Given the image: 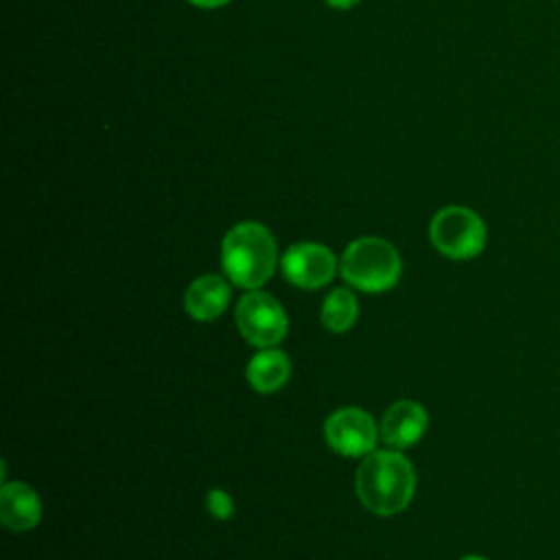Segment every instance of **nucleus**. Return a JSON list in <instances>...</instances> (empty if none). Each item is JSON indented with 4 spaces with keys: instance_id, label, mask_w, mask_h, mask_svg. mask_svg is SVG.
I'll use <instances>...</instances> for the list:
<instances>
[{
    "instance_id": "14",
    "label": "nucleus",
    "mask_w": 560,
    "mask_h": 560,
    "mask_svg": "<svg viewBox=\"0 0 560 560\" xmlns=\"http://www.w3.org/2000/svg\"><path fill=\"white\" fill-rule=\"evenodd\" d=\"M190 4L195 7H203V9H214V7H221V4H228L230 0H188Z\"/></svg>"
},
{
    "instance_id": "11",
    "label": "nucleus",
    "mask_w": 560,
    "mask_h": 560,
    "mask_svg": "<svg viewBox=\"0 0 560 560\" xmlns=\"http://www.w3.org/2000/svg\"><path fill=\"white\" fill-rule=\"evenodd\" d=\"M247 381L249 385L260 392V394H271L280 389L289 374H291V363L289 357L282 350L276 348H262L256 352L249 363H247Z\"/></svg>"
},
{
    "instance_id": "7",
    "label": "nucleus",
    "mask_w": 560,
    "mask_h": 560,
    "mask_svg": "<svg viewBox=\"0 0 560 560\" xmlns=\"http://www.w3.org/2000/svg\"><path fill=\"white\" fill-rule=\"evenodd\" d=\"M284 278L300 289H319L328 284L337 271L332 252L319 243H298L282 254Z\"/></svg>"
},
{
    "instance_id": "16",
    "label": "nucleus",
    "mask_w": 560,
    "mask_h": 560,
    "mask_svg": "<svg viewBox=\"0 0 560 560\" xmlns=\"http://www.w3.org/2000/svg\"><path fill=\"white\" fill-rule=\"evenodd\" d=\"M462 560H486V558H481V556H464Z\"/></svg>"
},
{
    "instance_id": "12",
    "label": "nucleus",
    "mask_w": 560,
    "mask_h": 560,
    "mask_svg": "<svg viewBox=\"0 0 560 560\" xmlns=\"http://www.w3.org/2000/svg\"><path fill=\"white\" fill-rule=\"evenodd\" d=\"M357 298L350 289H332L322 304V324L332 332H346L357 322Z\"/></svg>"
},
{
    "instance_id": "10",
    "label": "nucleus",
    "mask_w": 560,
    "mask_h": 560,
    "mask_svg": "<svg viewBox=\"0 0 560 560\" xmlns=\"http://www.w3.org/2000/svg\"><path fill=\"white\" fill-rule=\"evenodd\" d=\"M230 302V287L221 276L208 273L192 280L184 293L186 313L199 322L219 317Z\"/></svg>"
},
{
    "instance_id": "8",
    "label": "nucleus",
    "mask_w": 560,
    "mask_h": 560,
    "mask_svg": "<svg viewBox=\"0 0 560 560\" xmlns=\"http://www.w3.org/2000/svg\"><path fill=\"white\" fill-rule=\"evenodd\" d=\"M427 424H429V418L420 402L398 400L385 411L378 433L387 446L400 451V448L413 446L424 435Z\"/></svg>"
},
{
    "instance_id": "2",
    "label": "nucleus",
    "mask_w": 560,
    "mask_h": 560,
    "mask_svg": "<svg viewBox=\"0 0 560 560\" xmlns=\"http://www.w3.org/2000/svg\"><path fill=\"white\" fill-rule=\"evenodd\" d=\"M276 241L262 223L243 221L223 236L221 265L234 284L243 289L262 287L276 271Z\"/></svg>"
},
{
    "instance_id": "9",
    "label": "nucleus",
    "mask_w": 560,
    "mask_h": 560,
    "mask_svg": "<svg viewBox=\"0 0 560 560\" xmlns=\"http://www.w3.org/2000/svg\"><path fill=\"white\" fill-rule=\"evenodd\" d=\"M42 518L39 494L24 481H9L0 490V521L11 532H28Z\"/></svg>"
},
{
    "instance_id": "1",
    "label": "nucleus",
    "mask_w": 560,
    "mask_h": 560,
    "mask_svg": "<svg viewBox=\"0 0 560 560\" xmlns=\"http://www.w3.org/2000/svg\"><path fill=\"white\" fill-rule=\"evenodd\" d=\"M413 490V466L398 451H372L359 464L357 494L361 503L378 516L402 512L409 505Z\"/></svg>"
},
{
    "instance_id": "5",
    "label": "nucleus",
    "mask_w": 560,
    "mask_h": 560,
    "mask_svg": "<svg viewBox=\"0 0 560 560\" xmlns=\"http://www.w3.org/2000/svg\"><path fill=\"white\" fill-rule=\"evenodd\" d=\"M236 326L241 335L258 348H273L287 335V313L276 298L265 291L249 289L236 306Z\"/></svg>"
},
{
    "instance_id": "13",
    "label": "nucleus",
    "mask_w": 560,
    "mask_h": 560,
    "mask_svg": "<svg viewBox=\"0 0 560 560\" xmlns=\"http://www.w3.org/2000/svg\"><path fill=\"white\" fill-rule=\"evenodd\" d=\"M206 508L208 512L219 518V521H228L232 518L234 514V503H232V497L221 490V488H212L208 494H206Z\"/></svg>"
},
{
    "instance_id": "15",
    "label": "nucleus",
    "mask_w": 560,
    "mask_h": 560,
    "mask_svg": "<svg viewBox=\"0 0 560 560\" xmlns=\"http://www.w3.org/2000/svg\"><path fill=\"white\" fill-rule=\"evenodd\" d=\"M357 2H361V0H326V4H330V7H335V9H350V7H354Z\"/></svg>"
},
{
    "instance_id": "4",
    "label": "nucleus",
    "mask_w": 560,
    "mask_h": 560,
    "mask_svg": "<svg viewBox=\"0 0 560 560\" xmlns=\"http://www.w3.org/2000/svg\"><path fill=\"white\" fill-rule=\"evenodd\" d=\"M433 247L453 260H468L486 247V225L481 217L464 206H446L438 210L429 225Z\"/></svg>"
},
{
    "instance_id": "3",
    "label": "nucleus",
    "mask_w": 560,
    "mask_h": 560,
    "mask_svg": "<svg viewBox=\"0 0 560 560\" xmlns=\"http://www.w3.org/2000/svg\"><path fill=\"white\" fill-rule=\"evenodd\" d=\"M400 256L396 247L378 236H361L341 254V276L361 291L381 293L400 278Z\"/></svg>"
},
{
    "instance_id": "6",
    "label": "nucleus",
    "mask_w": 560,
    "mask_h": 560,
    "mask_svg": "<svg viewBox=\"0 0 560 560\" xmlns=\"http://www.w3.org/2000/svg\"><path fill=\"white\" fill-rule=\"evenodd\" d=\"M324 435L332 451L346 457L370 455L378 440L372 416L359 407H341L324 422Z\"/></svg>"
}]
</instances>
